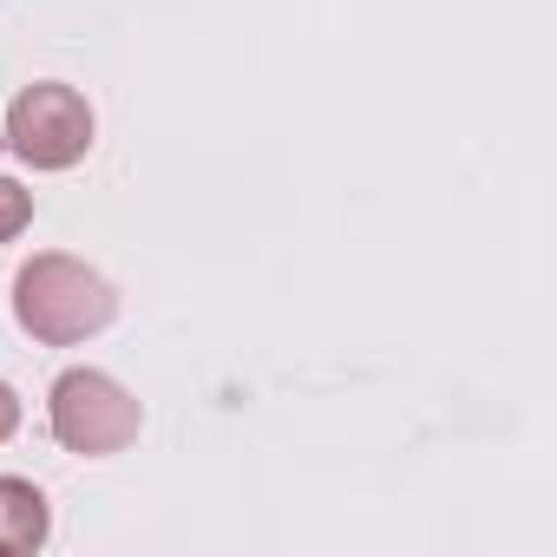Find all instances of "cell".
<instances>
[{
    "label": "cell",
    "mask_w": 557,
    "mask_h": 557,
    "mask_svg": "<svg viewBox=\"0 0 557 557\" xmlns=\"http://www.w3.org/2000/svg\"><path fill=\"white\" fill-rule=\"evenodd\" d=\"M14 322L40 348H79L119 322V289L106 269H92L66 249H40L14 275Z\"/></svg>",
    "instance_id": "obj_1"
},
{
    "label": "cell",
    "mask_w": 557,
    "mask_h": 557,
    "mask_svg": "<svg viewBox=\"0 0 557 557\" xmlns=\"http://www.w3.org/2000/svg\"><path fill=\"white\" fill-rule=\"evenodd\" d=\"M92 106L79 86H60V79H40L27 92H14L8 106V151L34 171H73L86 151H92Z\"/></svg>",
    "instance_id": "obj_3"
},
{
    "label": "cell",
    "mask_w": 557,
    "mask_h": 557,
    "mask_svg": "<svg viewBox=\"0 0 557 557\" xmlns=\"http://www.w3.org/2000/svg\"><path fill=\"white\" fill-rule=\"evenodd\" d=\"M47 426L66 453L79 459H112L138 440L145 407L125 381H112L106 368H66L47 394Z\"/></svg>",
    "instance_id": "obj_2"
},
{
    "label": "cell",
    "mask_w": 557,
    "mask_h": 557,
    "mask_svg": "<svg viewBox=\"0 0 557 557\" xmlns=\"http://www.w3.org/2000/svg\"><path fill=\"white\" fill-rule=\"evenodd\" d=\"M21 433V394L8 387V381H0V446H8Z\"/></svg>",
    "instance_id": "obj_6"
},
{
    "label": "cell",
    "mask_w": 557,
    "mask_h": 557,
    "mask_svg": "<svg viewBox=\"0 0 557 557\" xmlns=\"http://www.w3.org/2000/svg\"><path fill=\"white\" fill-rule=\"evenodd\" d=\"M53 537V505L34 479H0V550H40Z\"/></svg>",
    "instance_id": "obj_4"
},
{
    "label": "cell",
    "mask_w": 557,
    "mask_h": 557,
    "mask_svg": "<svg viewBox=\"0 0 557 557\" xmlns=\"http://www.w3.org/2000/svg\"><path fill=\"white\" fill-rule=\"evenodd\" d=\"M27 223H34V190H27V184H14L8 171H0V243H14Z\"/></svg>",
    "instance_id": "obj_5"
}]
</instances>
